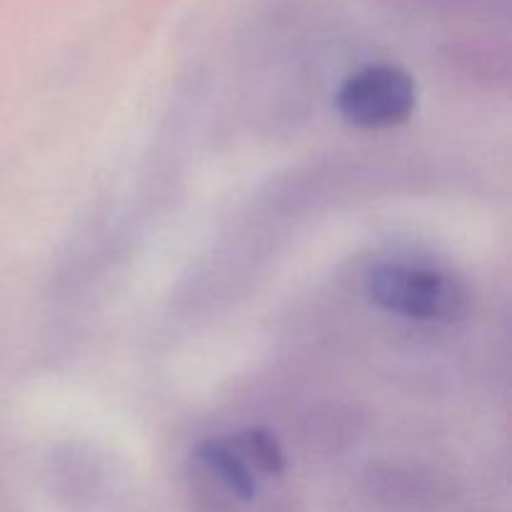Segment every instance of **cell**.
Wrapping results in <instances>:
<instances>
[{
  "instance_id": "3957f363",
  "label": "cell",
  "mask_w": 512,
  "mask_h": 512,
  "mask_svg": "<svg viewBox=\"0 0 512 512\" xmlns=\"http://www.w3.org/2000/svg\"><path fill=\"white\" fill-rule=\"evenodd\" d=\"M200 463L240 500H253L258 493V483H255V475L250 470V465L245 463L243 455L238 453L230 440L223 438H210L203 440L195 450Z\"/></svg>"
},
{
  "instance_id": "6da1fadb",
  "label": "cell",
  "mask_w": 512,
  "mask_h": 512,
  "mask_svg": "<svg viewBox=\"0 0 512 512\" xmlns=\"http://www.w3.org/2000/svg\"><path fill=\"white\" fill-rule=\"evenodd\" d=\"M365 290L378 308L403 318L448 323L468 308V290L458 278L420 265H375L365 278Z\"/></svg>"
},
{
  "instance_id": "277c9868",
  "label": "cell",
  "mask_w": 512,
  "mask_h": 512,
  "mask_svg": "<svg viewBox=\"0 0 512 512\" xmlns=\"http://www.w3.org/2000/svg\"><path fill=\"white\" fill-rule=\"evenodd\" d=\"M238 453L243 455L245 463L255 465L265 475H280L285 470V455L280 450L278 440L263 428H248L233 440Z\"/></svg>"
},
{
  "instance_id": "7a4b0ae2",
  "label": "cell",
  "mask_w": 512,
  "mask_h": 512,
  "mask_svg": "<svg viewBox=\"0 0 512 512\" xmlns=\"http://www.w3.org/2000/svg\"><path fill=\"white\" fill-rule=\"evenodd\" d=\"M338 110L358 128H393L415 110V80L398 65H368L338 90Z\"/></svg>"
}]
</instances>
